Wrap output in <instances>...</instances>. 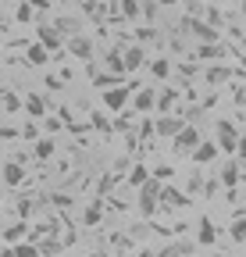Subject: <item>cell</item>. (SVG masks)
Wrapping results in <instances>:
<instances>
[{
  "label": "cell",
  "mask_w": 246,
  "mask_h": 257,
  "mask_svg": "<svg viewBox=\"0 0 246 257\" xmlns=\"http://www.w3.org/2000/svg\"><path fill=\"white\" fill-rule=\"evenodd\" d=\"M218 150H225V154L239 150V128L232 121H218Z\"/></svg>",
  "instance_id": "cell-1"
},
{
  "label": "cell",
  "mask_w": 246,
  "mask_h": 257,
  "mask_svg": "<svg viewBox=\"0 0 246 257\" xmlns=\"http://www.w3.org/2000/svg\"><path fill=\"white\" fill-rule=\"evenodd\" d=\"M171 140H175V150H178V154H186V150H193V147L200 143V128H193V125H182Z\"/></svg>",
  "instance_id": "cell-2"
},
{
  "label": "cell",
  "mask_w": 246,
  "mask_h": 257,
  "mask_svg": "<svg viewBox=\"0 0 246 257\" xmlns=\"http://www.w3.org/2000/svg\"><path fill=\"white\" fill-rule=\"evenodd\" d=\"M139 189H143V193H139V211H143V214L150 218L153 211H157V189H161V186H157V182H150V179H146V182H143Z\"/></svg>",
  "instance_id": "cell-3"
},
{
  "label": "cell",
  "mask_w": 246,
  "mask_h": 257,
  "mask_svg": "<svg viewBox=\"0 0 246 257\" xmlns=\"http://www.w3.org/2000/svg\"><path fill=\"white\" fill-rule=\"evenodd\" d=\"M65 43H68V54H72V57H79V61H89V57H93V40L75 36V32H72Z\"/></svg>",
  "instance_id": "cell-4"
},
{
  "label": "cell",
  "mask_w": 246,
  "mask_h": 257,
  "mask_svg": "<svg viewBox=\"0 0 246 257\" xmlns=\"http://www.w3.org/2000/svg\"><path fill=\"white\" fill-rule=\"evenodd\" d=\"M0 179H4V186H22L25 182V168H22V161H8L4 168H0Z\"/></svg>",
  "instance_id": "cell-5"
},
{
  "label": "cell",
  "mask_w": 246,
  "mask_h": 257,
  "mask_svg": "<svg viewBox=\"0 0 246 257\" xmlns=\"http://www.w3.org/2000/svg\"><path fill=\"white\" fill-rule=\"evenodd\" d=\"M235 75H242V72L239 68H228V64H210V68H207V82L210 86H221V82H228Z\"/></svg>",
  "instance_id": "cell-6"
},
{
  "label": "cell",
  "mask_w": 246,
  "mask_h": 257,
  "mask_svg": "<svg viewBox=\"0 0 246 257\" xmlns=\"http://www.w3.org/2000/svg\"><path fill=\"white\" fill-rule=\"evenodd\" d=\"M121 64H125V72H136V68H143V64H146V54H143V47H129L125 54H121Z\"/></svg>",
  "instance_id": "cell-7"
},
{
  "label": "cell",
  "mask_w": 246,
  "mask_h": 257,
  "mask_svg": "<svg viewBox=\"0 0 246 257\" xmlns=\"http://www.w3.org/2000/svg\"><path fill=\"white\" fill-rule=\"evenodd\" d=\"M129 100V89H104V107L107 111H121Z\"/></svg>",
  "instance_id": "cell-8"
},
{
  "label": "cell",
  "mask_w": 246,
  "mask_h": 257,
  "mask_svg": "<svg viewBox=\"0 0 246 257\" xmlns=\"http://www.w3.org/2000/svg\"><path fill=\"white\" fill-rule=\"evenodd\" d=\"M214 157H218V143H196L193 147V161H196V165H210Z\"/></svg>",
  "instance_id": "cell-9"
},
{
  "label": "cell",
  "mask_w": 246,
  "mask_h": 257,
  "mask_svg": "<svg viewBox=\"0 0 246 257\" xmlns=\"http://www.w3.org/2000/svg\"><path fill=\"white\" fill-rule=\"evenodd\" d=\"M40 43H43L47 50H57L65 40H61V32H57L54 25H40Z\"/></svg>",
  "instance_id": "cell-10"
},
{
  "label": "cell",
  "mask_w": 246,
  "mask_h": 257,
  "mask_svg": "<svg viewBox=\"0 0 246 257\" xmlns=\"http://www.w3.org/2000/svg\"><path fill=\"white\" fill-rule=\"evenodd\" d=\"M221 186H228V189L239 186V161H225L221 165Z\"/></svg>",
  "instance_id": "cell-11"
},
{
  "label": "cell",
  "mask_w": 246,
  "mask_h": 257,
  "mask_svg": "<svg viewBox=\"0 0 246 257\" xmlns=\"http://www.w3.org/2000/svg\"><path fill=\"white\" fill-rule=\"evenodd\" d=\"M193 253V243H186V239H178V243H168V246H161V257H189Z\"/></svg>",
  "instance_id": "cell-12"
},
{
  "label": "cell",
  "mask_w": 246,
  "mask_h": 257,
  "mask_svg": "<svg viewBox=\"0 0 246 257\" xmlns=\"http://www.w3.org/2000/svg\"><path fill=\"white\" fill-rule=\"evenodd\" d=\"M22 107L33 114V118H43V114H47V100H43V96H36V93H33V96H25Z\"/></svg>",
  "instance_id": "cell-13"
},
{
  "label": "cell",
  "mask_w": 246,
  "mask_h": 257,
  "mask_svg": "<svg viewBox=\"0 0 246 257\" xmlns=\"http://www.w3.org/2000/svg\"><path fill=\"white\" fill-rule=\"evenodd\" d=\"M178 128H182V118H168V114H164L157 125H153V133H157V136H175Z\"/></svg>",
  "instance_id": "cell-14"
},
{
  "label": "cell",
  "mask_w": 246,
  "mask_h": 257,
  "mask_svg": "<svg viewBox=\"0 0 246 257\" xmlns=\"http://www.w3.org/2000/svg\"><path fill=\"white\" fill-rule=\"evenodd\" d=\"M153 96H157L153 89H139L136 100H132V107H136V111H153Z\"/></svg>",
  "instance_id": "cell-15"
},
{
  "label": "cell",
  "mask_w": 246,
  "mask_h": 257,
  "mask_svg": "<svg viewBox=\"0 0 246 257\" xmlns=\"http://www.w3.org/2000/svg\"><path fill=\"white\" fill-rule=\"evenodd\" d=\"M150 75H153V79H168V75H171V61H168V57L150 61Z\"/></svg>",
  "instance_id": "cell-16"
},
{
  "label": "cell",
  "mask_w": 246,
  "mask_h": 257,
  "mask_svg": "<svg viewBox=\"0 0 246 257\" xmlns=\"http://www.w3.org/2000/svg\"><path fill=\"white\" fill-rule=\"evenodd\" d=\"M171 104H175V89H164V93L153 96V107H157L161 114H168V111H171Z\"/></svg>",
  "instance_id": "cell-17"
},
{
  "label": "cell",
  "mask_w": 246,
  "mask_h": 257,
  "mask_svg": "<svg viewBox=\"0 0 246 257\" xmlns=\"http://www.w3.org/2000/svg\"><path fill=\"white\" fill-rule=\"evenodd\" d=\"M47 57H50V50H47L43 43H33V47H29V64H47Z\"/></svg>",
  "instance_id": "cell-18"
},
{
  "label": "cell",
  "mask_w": 246,
  "mask_h": 257,
  "mask_svg": "<svg viewBox=\"0 0 246 257\" xmlns=\"http://www.w3.org/2000/svg\"><path fill=\"white\" fill-rule=\"evenodd\" d=\"M246 239V218L242 211H235V221H232V243H242Z\"/></svg>",
  "instance_id": "cell-19"
},
{
  "label": "cell",
  "mask_w": 246,
  "mask_h": 257,
  "mask_svg": "<svg viewBox=\"0 0 246 257\" xmlns=\"http://www.w3.org/2000/svg\"><path fill=\"white\" fill-rule=\"evenodd\" d=\"M4 253H11V257H36V246H33V243H15V246L4 250Z\"/></svg>",
  "instance_id": "cell-20"
},
{
  "label": "cell",
  "mask_w": 246,
  "mask_h": 257,
  "mask_svg": "<svg viewBox=\"0 0 246 257\" xmlns=\"http://www.w3.org/2000/svg\"><path fill=\"white\" fill-rule=\"evenodd\" d=\"M200 243H203V246H210V243H214V225H210V218H203V221H200Z\"/></svg>",
  "instance_id": "cell-21"
},
{
  "label": "cell",
  "mask_w": 246,
  "mask_h": 257,
  "mask_svg": "<svg viewBox=\"0 0 246 257\" xmlns=\"http://www.w3.org/2000/svg\"><path fill=\"white\" fill-rule=\"evenodd\" d=\"M54 150H57V147H54V140H40V143H36V157H40V161L54 157Z\"/></svg>",
  "instance_id": "cell-22"
},
{
  "label": "cell",
  "mask_w": 246,
  "mask_h": 257,
  "mask_svg": "<svg viewBox=\"0 0 246 257\" xmlns=\"http://www.w3.org/2000/svg\"><path fill=\"white\" fill-rule=\"evenodd\" d=\"M121 18H139V0H121Z\"/></svg>",
  "instance_id": "cell-23"
},
{
  "label": "cell",
  "mask_w": 246,
  "mask_h": 257,
  "mask_svg": "<svg viewBox=\"0 0 246 257\" xmlns=\"http://www.w3.org/2000/svg\"><path fill=\"white\" fill-rule=\"evenodd\" d=\"M107 68H111L114 75L125 72V64H121V54H118V50H111V54H107Z\"/></svg>",
  "instance_id": "cell-24"
},
{
  "label": "cell",
  "mask_w": 246,
  "mask_h": 257,
  "mask_svg": "<svg viewBox=\"0 0 246 257\" xmlns=\"http://www.w3.org/2000/svg\"><path fill=\"white\" fill-rule=\"evenodd\" d=\"M75 25H79V22H72V18H57V25H54V29L61 32V36H72V32H75Z\"/></svg>",
  "instance_id": "cell-25"
},
{
  "label": "cell",
  "mask_w": 246,
  "mask_h": 257,
  "mask_svg": "<svg viewBox=\"0 0 246 257\" xmlns=\"http://www.w3.org/2000/svg\"><path fill=\"white\" fill-rule=\"evenodd\" d=\"M0 100H4V111H18V107H22V96H18V93H4Z\"/></svg>",
  "instance_id": "cell-26"
},
{
  "label": "cell",
  "mask_w": 246,
  "mask_h": 257,
  "mask_svg": "<svg viewBox=\"0 0 246 257\" xmlns=\"http://www.w3.org/2000/svg\"><path fill=\"white\" fill-rule=\"evenodd\" d=\"M57 250H61L57 239H40V243H36V253H57Z\"/></svg>",
  "instance_id": "cell-27"
},
{
  "label": "cell",
  "mask_w": 246,
  "mask_h": 257,
  "mask_svg": "<svg viewBox=\"0 0 246 257\" xmlns=\"http://www.w3.org/2000/svg\"><path fill=\"white\" fill-rule=\"evenodd\" d=\"M196 57H221V43H218V47H210V43H203V47L196 50Z\"/></svg>",
  "instance_id": "cell-28"
},
{
  "label": "cell",
  "mask_w": 246,
  "mask_h": 257,
  "mask_svg": "<svg viewBox=\"0 0 246 257\" xmlns=\"http://www.w3.org/2000/svg\"><path fill=\"white\" fill-rule=\"evenodd\" d=\"M129 182H132V186H143V182H146V168H143V165H136V168H132V175H129Z\"/></svg>",
  "instance_id": "cell-29"
},
{
  "label": "cell",
  "mask_w": 246,
  "mask_h": 257,
  "mask_svg": "<svg viewBox=\"0 0 246 257\" xmlns=\"http://www.w3.org/2000/svg\"><path fill=\"white\" fill-rule=\"evenodd\" d=\"M157 8H161L157 0H146V4L139 8V15H146V18H157Z\"/></svg>",
  "instance_id": "cell-30"
},
{
  "label": "cell",
  "mask_w": 246,
  "mask_h": 257,
  "mask_svg": "<svg viewBox=\"0 0 246 257\" xmlns=\"http://www.w3.org/2000/svg\"><path fill=\"white\" fill-rule=\"evenodd\" d=\"M178 72H182V79H193V75H196V64L186 61V64H178Z\"/></svg>",
  "instance_id": "cell-31"
},
{
  "label": "cell",
  "mask_w": 246,
  "mask_h": 257,
  "mask_svg": "<svg viewBox=\"0 0 246 257\" xmlns=\"http://www.w3.org/2000/svg\"><path fill=\"white\" fill-rule=\"evenodd\" d=\"M86 221L97 225V221H100V207H89V211H86Z\"/></svg>",
  "instance_id": "cell-32"
},
{
  "label": "cell",
  "mask_w": 246,
  "mask_h": 257,
  "mask_svg": "<svg viewBox=\"0 0 246 257\" xmlns=\"http://www.w3.org/2000/svg\"><path fill=\"white\" fill-rule=\"evenodd\" d=\"M36 133H40V128H36V125H33V121H29V125H25V128H22V136H25V140H36Z\"/></svg>",
  "instance_id": "cell-33"
},
{
  "label": "cell",
  "mask_w": 246,
  "mask_h": 257,
  "mask_svg": "<svg viewBox=\"0 0 246 257\" xmlns=\"http://www.w3.org/2000/svg\"><path fill=\"white\" fill-rule=\"evenodd\" d=\"M29 18H33V8L22 4V8H18V22H29Z\"/></svg>",
  "instance_id": "cell-34"
},
{
  "label": "cell",
  "mask_w": 246,
  "mask_h": 257,
  "mask_svg": "<svg viewBox=\"0 0 246 257\" xmlns=\"http://www.w3.org/2000/svg\"><path fill=\"white\" fill-rule=\"evenodd\" d=\"M22 232H25V229H22V225H11V229H8V236H4V239H18Z\"/></svg>",
  "instance_id": "cell-35"
},
{
  "label": "cell",
  "mask_w": 246,
  "mask_h": 257,
  "mask_svg": "<svg viewBox=\"0 0 246 257\" xmlns=\"http://www.w3.org/2000/svg\"><path fill=\"white\" fill-rule=\"evenodd\" d=\"M157 4H164V8H171V4H175V0H157Z\"/></svg>",
  "instance_id": "cell-36"
},
{
  "label": "cell",
  "mask_w": 246,
  "mask_h": 257,
  "mask_svg": "<svg viewBox=\"0 0 246 257\" xmlns=\"http://www.w3.org/2000/svg\"><path fill=\"white\" fill-rule=\"evenodd\" d=\"M0 253H4V246H0Z\"/></svg>",
  "instance_id": "cell-37"
}]
</instances>
